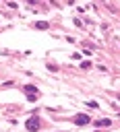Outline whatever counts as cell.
<instances>
[{"label":"cell","mask_w":120,"mask_h":132,"mask_svg":"<svg viewBox=\"0 0 120 132\" xmlns=\"http://www.w3.org/2000/svg\"><path fill=\"white\" fill-rule=\"evenodd\" d=\"M95 124H97V128H99V126H101V128H106V126H110L112 122H110V120H97Z\"/></svg>","instance_id":"obj_4"},{"label":"cell","mask_w":120,"mask_h":132,"mask_svg":"<svg viewBox=\"0 0 120 132\" xmlns=\"http://www.w3.org/2000/svg\"><path fill=\"white\" fill-rule=\"evenodd\" d=\"M25 126H27V130H29V132H37V130H39V126H41V120H39L37 116H33V118H29V120L25 122Z\"/></svg>","instance_id":"obj_1"},{"label":"cell","mask_w":120,"mask_h":132,"mask_svg":"<svg viewBox=\"0 0 120 132\" xmlns=\"http://www.w3.org/2000/svg\"><path fill=\"white\" fill-rule=\"evenodd\" d=\"M33 27H35V29H50V23H46V21H39V23H35Z\"/></svg>","instance_id":"obj_3"},{"label":"cell","mask_w":120,"mask_h":132,"mask_svg":"<svg viewBox=\"0 0 120 132\" xmlns=\"http://www.w3.org/2000/svg\"><path fill=\"white\" fill-rule=\"evenodd\" d=\"M72 122H74V124H79V126H83V124H89V122H91V118H89L87 113H77V116L72 118Z\"/></svg>","instance_id":"obj_2"},{"label":"cell","mask_w":120,"mask_h":132,"mask_svg":"<svg viewBox=\"0 0 120 132\" xmlns=\"http://www.w3.org/2000/svg\"><path fill=\"white\" fill-rule=\"evenodd\" d=\"M25 91H27V93H33V95H37V89H35L33 85H27V87H25Z\"/></svg>","instance_id":"obj_5"},{"label":"cell","mask_w":120,"mask_h":132,"mask_svg":"<svg viewBox=\"0 0 120 132\" xmlns=\"http://www.w3.org/2000/svg\"><path fill=\"white\" fill-rule=\"evenodd\" d=\"M116 99H118V101H120V93H116Z\"/></svg>","instance_id":"obj_6"}]
</instances>
